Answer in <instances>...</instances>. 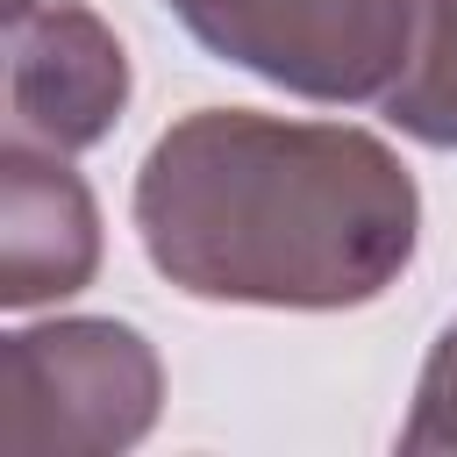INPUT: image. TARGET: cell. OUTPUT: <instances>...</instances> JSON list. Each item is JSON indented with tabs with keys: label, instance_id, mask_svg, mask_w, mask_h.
<instances>
[{
	"label": "cell",
	"instance_id": "cell-1",
	"mask_svg": "<svg viewBox=\"0 0 457 457\" xmlns=\"http://www.w3.org/2000/svg\"><path fill=\"white\" fill-rule=\"evenodd\" d=\"M143 257L186 300L336 314L414 264V171L350 121H286L257 107L179 114L129 193Z\"/></svg>",
	"mask_w": 457,
	"mask_h": 457
},
{
	"label": "cell",
	"instance_id": "cell-2",
	"mask_svg": "<svg viewBox=\"0 0 457 457\" xmlns=\"http://www.w3.org/2000/svg\"><path fill=\"white\" fill-rule=\"evenodd\" d=\"M164 364L143 328L64 314L0 343V450L7 457H114L157 428Z\"/></svg>",
	"mask_w": 457,
	"mask_h": 457
},
{
	"label": "cell",
	"instance_id": "cell-3",
	"mask_svg": "<svg viewBox=\"0 0 457 457\" xmlns=\"http://www.w3.org/2000/svg\"><path fill=\"white\" fill-rule=\"evenodd\" d=\"M164 7L221 64L321 107L378 100L400 71L414 14V0H164Z\"/></svg>",
	"mask_w": 457,
	"mask_h": 457
},
{
	"label": "cell",
	"instance_id": "cell-4",
	"mask_svg": "<svg viewBox=\"0 0 457 457\" xmlns=\"http://www.w3.org/2000/svg\"><path fill=\"white\" fill-rule=\"evenodd\" d=\"M136 93L121 36L86 0H7V136L79 157L114 136Z\"/></svg>",
	"mask_w": 457,
	"mask_h": 457
},
{
	"label": "cell",
	"instance_id": "cell-5",
	"mask_svg": "<svg viewBox=\"0 0 457 457\" xmlns=\"http://www.w3.org/2000/svg\"><path fill=\"white\" fill-rule=\"evenodd\" d=\"M100 271V207L93 186L29 143H0V307H50Z\"/></svg>",
	"mask_w": 457,
	"mask_h": 457
},
{
	"label": "cell",
	"instance_id": "cell-6",
	"mask_svg": "<svg viewBox=\"0 0 457 457\" xmlns=\"http://www.w3.org/2000/svg\"><path fill=\"white\" fill-rule=\"evenodd\" d=\"M400 136L457 150V0H414L393 86L371 100Z\"/></svg>",
	"mask_w": 457,
	"mask_h": 457
},
{
	"label": "cell",
	"instance_id": "cell-7",
	"mask_svg": "<svg viewBox=\"0 0 457 457\" xmlns=\"http://www.w3.org/2000/svg\"><path fill=\"white\" fill-rule=\"evenodd\" d=\"M407 457H457V321L436 336L421 378H414V407L400 428Z\"/></svg>",
	"mask_w": 457,
	"mask_h": 457
}]
</instances>
